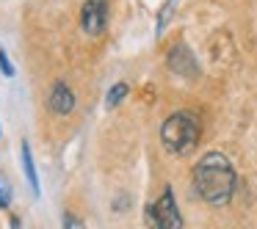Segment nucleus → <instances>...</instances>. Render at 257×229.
<instances>
[{
  "mask_svg": "<svg viewBox=\"0 0 257 229\" xmlns=\"http://www.w3.org/2000/svg\"><path fill=\"white\" fill-rule=\"evenodd\" d=\"M194 190L213 207L229 204L235 193V168L229 157L221 152H207L194 168Z\"/></svg>",
  "mask_w": 257,
  "mask_h": 229,
  "instance_id": "f257e3e1",
  "label": "nucleus"
},
{
  "mask_svg": "<svg viewBox=\"0 0 257 229\" xmlns=\"http://www.w3.org/2000/svg\"><path fill=\"white\" fill-rule=\"evenodd\" d=\"M202 124L191 111H177L163 122L161 127V141L172 155H188L194 152V146L199 144Z\"/></svg>",
  "mask_w": 257,
  "mask_h": 229,
  "instance_id": "f03ea898",
  "label": "nucleus"
},
{
  "mask_svg": "<svg viewBox=\"0 0 257 229\" xmlns=\"http://www.w3.org/2000/svg\"><path fill=\"white\" fill-rule=\"evenodd\" d=\"M150 221L155 229H183V215H180V207L172 188H163V193L150 207Z\"/></svg>",
  "mask_w": 257,
  "mask_h": 229,
  "instance_id": "7ed1b4c3",
  "label": "nucleus"
},
{
  "mask_svg": "<svg viewBox=\"0 0 257 229\" xmlns=\"http://www.w3.org/2000/svg\"><path fill=\"white\" fill-rule=\"evenodd\" d=\"M108 25V3L105 0H86L80 9V28L89 36H100Z\"/></svg>",
  "mask_w": 257,
  "mask_h": 229,
  "instance_id": "20e7f679",
  "label": "nucleus"
},
{
  "mask_svg": "<svg viewBox=\"0 0 257 229\" xmlns=\"http://www.w3.org/2000/svg\"><path fill=\"white\" fill-rule=\"evenodd\" d=\"M169 69H172L174 75H183V78H196V72H199V67H196V58L194 53L188 50V45H174L172 50H169Z\"/></svg>",
  "mask_w": 257,
  "mask_h": 229,
  "instance_id": "39448f33",
  "label": "nucleus"
},
{
  "mask_svg": "<svg viewBox=\"0 0 257 229\" xmlns=\"http://www.w3.org/2000/svg\"><path fill=\"white\" fill-rule=\"evenodd\" d=\"M47 108H50L56 116H69L75 111V94L64 80H56L50 86V94H47Z\"/></svg>",
  "mask_w": 257,
  "mask_h": 229,
  "instance_id": "423d86ee",
  "label": "nucleus"
},
{
  "mask_svg": "<svg viewBox=\"0 0 257 229\" xmlns=\"http://www.w3.org/2000/svg\"><path fill=\"white\" fill-rule=\"evenodd\" d=\"M23 168H25V177H28L31 182V190H34V196H39V174H36V163H34V155H31V146L28 141H23Z\"/></svg>",
  "mask_w": 257,
  "mask_h": 229,
  "instance_id": "0eeeda50",
  "label": "nucleus"
},
{
  "mask_svg": "<svg viewBox=\"0 0 257 229\" xmlns=\"http://www.w3.org/2000/svg\"><path fill=\"white\" fill-rule=\"evenodd\" d=\"M127 91H130V89H127V83H116V86H113V89L108 91V97H105L108 108H116L119 102H122L124 97H127Z\"/></svg>",
  "mask_w": 257,
  "mask_h": 229,
  "instance_id": "6e6552de",
  "label": "nucleus"
},
{
  "mask_svg": "<svg viewBox=\"0 0 257 229\" xmlns=\"http://www.w3.org/2000/svg\"><path fill=\"white\" fill-rule=\"evenodd\" d=\"M9 207H12V185L0 174V210H9Z\"/></svg>",
  "mask_w": 257,
  "mask_h": 229,
  "instance_id": "1a4fd4ad",
  "label": "nucleus"
},
{
  "mask_svg": "<svg viewBox=\"0 0 257 229\" xmlns=\"http://www.w3.org/2000/svg\"><path fill=\"white\" fill-rule=\"evenodd\" d=\"M64 229H86L83 226V221H80V218H75V212H64Z\"/></svg>",
  "mask_w": 257,
  "mask_h": 229,
  "instance_id": "9d476101",
  "label": "nucleus"
},
{
  "mask_svg": "<svg viewBox=\"0 0 257 229\" xmlns=\"http://www.w3.org/2000/svg\"><path fill=\"white\" fill-rule=\"evenodd\" d=\"M0 69H3V75L6 78H14V67H12V61H9V56H6V50L0 47Z\"/></svg>",
  "mask_w": 257,
  "mask_h": 229,
  "instance_id": "9b49d317",
  "label": "nucleus"
},
{
  "mask_svg": "<svg viewBox=\"0 0 257 229\" xmlns=\"http://www.w3.org/2000/svg\"><path fill=\"white\" fill-rule=\"evenodd\" d=\"M12 229H20V221H17V218H12Z\"/></svg>",
  "mask_w": 257,
  "mask_h": 229,
  "instance_id": "f8f14e48",
  "label": "nucleus"
}]
</instances>
